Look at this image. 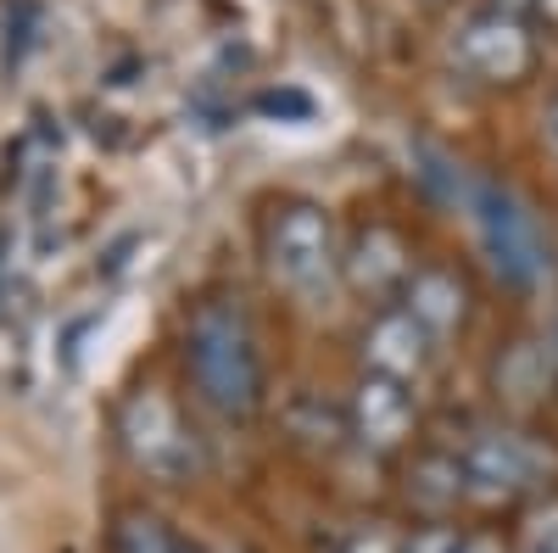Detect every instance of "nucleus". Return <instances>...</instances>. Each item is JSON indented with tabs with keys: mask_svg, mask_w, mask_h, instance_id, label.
<instances>
[{
	"mask_svg": "<svg viewBox=\"0 0 558 553\" xmlns=\"http://www.w3.org/2000/svg\"><path fill=\"white\" fill-rule=\"evenodd\" d=\"M363 358H368V369H375V375L408 381V375H418V369H425V358H430V336H425V325H418L408 308H397V313H380L375 325H368V336H363Z\"/></svg>",
	"mask_w": 558,
	"mask_h": 553,
	"instance_id": "nucleus-8",
	"label": "nucleus"
},
{
	"mask_svg": "<svg viewBox=\"0 0 558 553\" xmlns=\"http://www.w3.org/2000/svg\"><path fill=\"white\" fill-rule=\"evenodd\" d=\"M257 112H268V118H313V96L307 89H263Z\"/></svg>",
	"mask_w": 558,
	"mask_h": 553,
	"instance_id": "nucleus-15",
	"label": "nucleus"
},
{
	"mask_svg": "<svg viewBox=\"0 0 558 553\" xmlns=\"http://www.w3.org/2000/svg\"><path fill=\"white\" fill-rule=\"evenodd\" d=\"M525 553H558V503H547V509L531 515V526H525Z\"/></svg>",
	"mask_w": 558,
	"mask_h": 553,
	"instance_id": "nucleus-16",
	"label": "nucleus"
},
{
	"mask_svg": "<svg viewBox=\"0 0 558 553\" xmlns=\"http://www.w3.org/2000/svg\"><path fill=\"white\" fill-rule=\"evenodd\" d=\"M458 458H463L470 497H481V503H508L525 486H542L553 470V453L520 431H481V436H470V447Z\"/></svg>",
	"mask_w": 558,
	"mask_h": 553,
	"instance_id": "nucleus-4",
	"label": "nucleus"
},
{
	"mask_svg": "<svg viewBox=\"0 0 558 553\" xmlns=\"http://www.w3.org/2000/svg\"><path fill=\"white\" fill-rule=\"evenodd\" d=\"M184 363L202 386V397L229 413V420H246L263 402V358L252 341V325L241 308L229 302H202L191 330H184Z\"/></svg>",
	"mask_w": 558,
	"mask_h": 553,
	"instance_id": "nucleus-1",
	"label": "nucleus"
},
{
	"mask_svg": "<svg viewBox=\"0 0 558 553\" xmlns=\"http://www.w3.org/2000/svg\"><path fill=\"white\" fill-rule=\"evenodd\" d=\"M347 280L368 297H391L413 280V268H408V247L391 236V229H363L352 257H347Z\"/></svg>",
	"mask_w": 558,
	"mask_h": 553,
	"instance_id": "nucleus-9",
	"label": "nucleus"
},
{
	"mask_svg": "<svg viewBox=\"0 0 558 553\" xmlns=\"http://www.w3.org/2000/svg\"><path fill=\"white\" fill-rule=\"evenodd\" d=\"M458 57H463V68L481 73L486 84H514L536 62V45H531V34H525V23L514 12H497L492 7V12L463 23Z\"/></svg>",
	"mask_w": 558,
	"mask_h": 553,
	"instance_id": "nucleus-6",
	"label": "nucleus"
},
{
	"mask_svg": "<svg viewBox=\"0 0 558 553\" xmlns=\"http://www.w3.org/2000/svg\"><path fill=\"white\" fill-rule=\"evenodd\" d=\"M536 7L547 12V23H558V0H536Z\"/></svg>",
	"mask_w": 558,
	"mask_h": 553,
	"instance_id": "nucleus-20",
	"label": "nucleus"
},
{
	"mask_svg": "<svg viewBox=\"0 0 558 553\" xmlns=\"http://www.w3.org/2000/svg\"><path fill=\"white\" fill-rule=\"evenodd\" d=\"M408 497H413V509H425L430 520H441L447 509H458V497H470V481H463V458H452V453H425V458H413Z\"/></svg>",
	"mask_w": 558,
	"mask_h": 553,
	"instance_id": "nucleus-11",
	"label": "nucleus"
},
{
	"mask_svg": "<svg viewBox=\"0 0 558 553\" xmlns=\"http://www.w3.org/2000/svg\"><path fill=\"white\" fill-rule=\"evenodd\" d=\"M341 553H408V537L391 520H363V526L347 531Z\"/></svg>",
	"mask_w": 558,
	"mask_h": 553,
	"instance_id": "nucleus-14",
	"label": "nucleus"
},
{
	"mask_svg": "<svg viewBox=\"0 0 558 553\" xmlns=\"http://www.w3.org/2000/svg\"><path fill=\"white\" fill-rule=\"evenodd\" d=\"M268 252H274V274L302 297H324L336 280V229L330 213L313 202H291L279 207L268 224Z\"/></svg>",
	"mask_w": 558,
	"mask_h": 553,
	"instance_id": "nucleus-3",
	"label": "nucleus"
},
{
	"mask_svg": "<svg viewBox=\"0 0 558 553\" xmlns=\"http://www.w3.org/2000/svg\"><path fill=\"white\" fill-rule=\"evenodd\" d=\"M118 548L123 553H179V537H168L151 515H129L118 526Z\"/></svg>",
	"mask_w": 558,
	"mask_h": 553,
	"instance_id": "nucleus-13",
	"label": "nucleus"
},
{
	"mask_svg": "<svg viewBox=\"0 0 558 553\" xmlns=\"http://www.w3.org/2000/svg\"><path fill=\"white\" fill-rule=\"evenodd\" d=\"M542 134H547V146L558 152V96H553V101L542 107Z\"/></svg>",
	"mask_w": 558,
	"mask_h": 553,
	"instance_id": "nucleus-18",
	"label": "nucleus"
},
{
	"mask_svg": "<svg viewBox=\"0 0 558 553\" xmlns=\"http://www.w3.org/2000/svg\"><path fill=\"white\" fill-rule=\"evenodd\" d=\"M470 213H475L481 247H486V257L497 268V280L531 291V286H542L553 274V247L542 236L536 213L514 191H502L497 179H470Z\"/></svg>",
	"mask_w": 558,
	"mask_h": 553,
	"instance_id": "nucleus-2",
	"label": "nucleus"
},
{
	"mask_svg": "<svg viewBox=\"0 0 558 553\" xmlns=\"http://www.w3.org/2000/svg\"><path fill=\"white\" fill-rule=\"evenodd\" d=\"M123 447H129L134 465L157 481H184L196 470V442L184 436L173 402L157 397V392H140L123 408Z\"/></svg>",
	"mask_w": 558,
	"mask_h": 553,
	"instance_id": "nucleus-5",
	"label": "nucleus"
},
{
	"mask_svg": "<svg viewBox=\"0 0 558 553\" xmlns=\"http://www.w3.org/2000/svg\"><path fill=\"white\" fill-rule=\"evenodd\" d=\"M352 431L368 447H380V453L402 447L413 436V402H408L402 381L375 375V369H368V375L357 381V392H352Z\"/></svg>",
	"mask_w": 558,
	"mask_h": 553,
	"instance_id": "nucleus-7",
	"label": "nucleus"
},
{
	"mask_svg": "<svg viewBox=\"0 0 558 553\" xmlns=\"http://www.w3.org/2000/svg\"><path fill=\"white\" fill-rule=\"evenodd\" d=\"M402 302L418 325H425V336H447V330L463 325V302L470 297H463V286L447 268H413V280L402 286Z\"/></svg>",
	"mask_w": 558,
	"mask_h": 553,
	"instance_id": "nucleus-10",
	"label": "nucleus"
},
{
	"mask_svg": "<svg viewBox=\"0 0 558 553\" xmlns=\"http://www.w3.org/2000/svg\"><path fill=\"white\" fill-rule=\"evenodd\" d=\"M286 425H291V436H302V442H313V447H336V442L347 436V413L330 408L324 397H313V392H302V397H291V408H286Z\"/></svg>",
	"mask_w": 558,
	"mask_h": 553,
	"instance_id": "nucleus-12",
	"label": "nucleus"
},
{
	"mask_svg": "<svg viewBox=\"0 0 558 553\" xmlns=\"http://www.w3.org/2000/svg\"><path fill=\"white\" fill-rule=\"evenodd\" d=\"M458 531L452 526H418L413 537H408V553H458Z\"/></svg>",
	"mask_w": 558,
	"mask_h": 553,
	"instance_id": "nucleus-17",
	"label": "nucleus"
},
{
	"mask_svg": "<svg viewBox=\"0 0 558 553\" xmlns=\"http://www.w3.org/2000/svg\"><path fill=\"white\" fill-rule=\"evenodd\" d=\"M458 553H502V548H497L492 537H463V542H458Z\"/></svg>",
	"mask_w": 558,
	"mask_h": 553,
	"instance_id": "nucleus-19",
	"label": "nucleus"
}]
</instances>
